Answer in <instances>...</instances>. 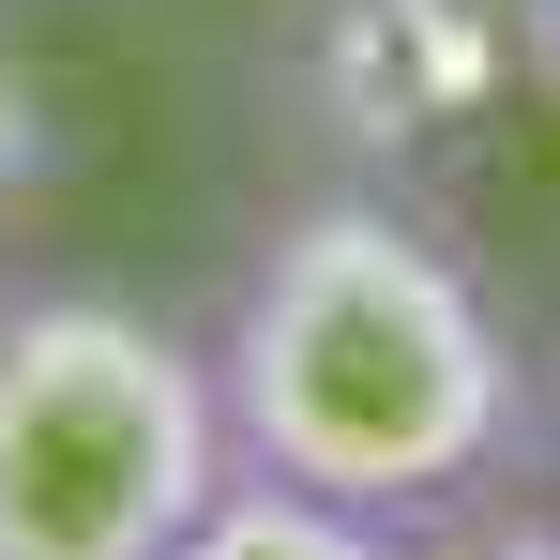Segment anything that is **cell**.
Listing matches in <instances>:
<instances>
[{
	"label": "cell",
	"mask_w": 560,
	"mask_h": 560,
	"mask_svg": "<svg viewBox=\"0 0 560 560\" xmlns=\"http://www.w3.org/2000/svg\"><path fill=\"white\" fill-rule=\"evenodd\" d=\"M212 394H228L243 469L318 485L394 530L469 515L530 424V364L500 303L394 183H318L258 228V258L212 318Z\"/></svg>",
	"instance_id": "obj_1"
},
{
	"label": "cell",
	"mask_w": 560,
	"mask_h": 560,
	"mask_svg": "<svg viewBox=\"0 0 560 560\" xmlns=\"http://www.w3.org/2000/svg\"><path fill=\"white\" fill-rule=\"evenodd\" d=\"M167 560H409V530H394V515H349V500H318V485H273V469H228Z\"/></svg>",
	"instance_id": "obj_4"
},
{
	"label": "cell",
	"mask_w": 560,
	"mask_h": 560,
	"mask_svg": "<svg viewBox=\"0 0 560 560\" xmlns=\"http://www.w3.org/2000/svg\"><path fill=\"white\" fill-rule=\"evenodd\" d=\"M515 15H530V77L560 92V0H515Z\"/></svg>",
	"instance_id": "obj_7"
},
{
	"label": "cell",
	"mask_w": 560,
	"mask_h": 560,
	"mask_svg": "<svg viewBox=\"0 0 560 560\" xmlns=\"http://www.w3.org/2000/svg\"><path fill=\"white\" fill-rule=\"evenodd\" d=\"M455 560H560V515H500V530H469Z\"/></svg>",
	"instance_id": "obj_6"
},
{
	"label": "cell",
	"mask_w": 560,
	"mask_h": 560,
	"mask_svg": "<svg viewBox=\"0 0 560 560\" xmlns=\"http://www.w3.org/2000/svg\"><path fill=\"white\" fill-rule=\"evenodd\" d=\"M515 77H530L515 0H303L288 31V106L349 183H424L485 152Z\"/></svg>",
	"instance_id": "obj_3"
},
{
	"label": "cell",
	"mask_w": 560,
	"mask_h": 560,
	"mask_svg": "<svg viewBox=\"0 0 560 560\" xmlns=\"http://www.w3.org/2000/svg\"><path fill=\"white\" fill-rule=\"evenodd\" d=\"M46 183H61V106H46V77H31V46L0 31V243L31 228Z\"/></svg>",
	"instance_id": "obj_5"
},
{
	"label": "cell",
	"mask_w": 560,
	"mask_h": 560,
	"mask_svg": "<svg viewBox=\"0 0 560 560\" xmlns=\"http://www.w3.org/2000/svg\"><path fill=\"white\" fill-rule=\"evenodd\" d=\"M228 469V394L183 318L121 288L0 303V560H167Z\"/></svg>",
	"instance_id": "obj_2"
}]
</instances>
